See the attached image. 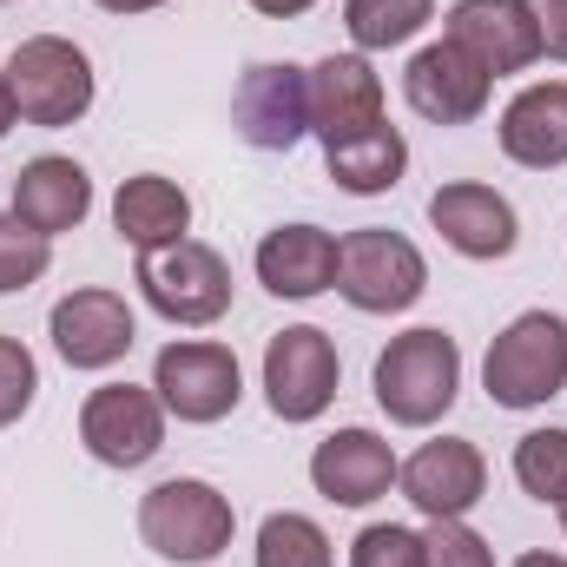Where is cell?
<instances>
[{"label": "cell", "mask_w": 567, "mask_h": 567, "mask_svg": "<svg viewBox=\"0 0 567 567\" xmlns=\"http://www.w3.org/2000/svg\"><path fill=\"white\" fill-rule=\"evenodd\" d=\"M462 396V350L449 330H403L390 337V350L377 357V403L383 416L403 429L442 423Z\"/></svg>", "instance_id": "obj_1"}, {"label": "cell", "mask_w": 567, "mask_h": 567, "mask_svg": "<svg viewBox=\"0 0 567 567\" xmlns=\"http://www.w3.org/2000/svg\"><path fill=\"white\" fill-rule=\"evenodd\" d=\"M231 528H238L231 502L198 475H172V482L145 488L140 502V535L158 561H178V567L218 561L231 548Z\"/></svg>", "instance_id": "obj_2"}, {"label": "cell", "mask_w": 567, "mask_h": 567, "mask_svg": "<svg viewBox=\"0 0 567 567\" xmlns=\"http://www.w3.org/2000/svg\"><path fill=\"white\" fill-rule=\"evenodd\" d=\"M482 383H488V403H502V410H542V403H555L567 390V317L522 310L488 343Z\"/></svg>", "instance_id": "obj_3"}, {"label": "cell", "mask_w": 567, "mask_h": 567, "mask_svg": "<svg viewBox=\"0 0 567 567\" xmlns=\"http://www.w3.org/2000/svg\"><path fill=\"white\" fill-rule=\"evenodd\" d=\"M7 86H13V106H20L27 126L60 133L73 120H86V106H93V60L60 33H33V40L13 47Z\"/></svg>", "instance_id": "obj_4"}, {"label": "cell", "mask_w": 567, "mask_h": 567, "mask_svg": "<svg viewBox=\"0 0 567 567\" xmlns=\"http://www.w3.org/2000/svg\"><path fill=\"white\" fill-rule=\"evenodd\" d=\"M337 290H343L357 310L390 317V310H410V303L429 290V265L403 231L363 225V231L337 238Z\"/></svg>", "instance_id": "obj_5"}, {"label": "cell", "mask_w": 567, "mask_h": 567, "mask_svg": "<svg viewBox=\"0 0 567 567\" xmlns=\"http://www.w3.org/2000/svg\"><path fill=\"white\" fill-rule=\"evenodd\" d=\"M140 290L145 303L165 317V323H218L231 310V265L198 245V238H178V245H158V251H140Z\"/></svg>", "instance_id": "obj_6"}, {"label": "cell", "mask_w": 567, "mask_h": 567, "mask_svg": "<svg viewBox=\"0 0 567 567\" xmlns=\"http://www.w3.org/2000/svg\"><path fill=\"white\" fill-rule=\"evenodd\" d=\"M337 377H343L337 343L317 323H290L265 350V396L278 423H317L337 403Z\"/></svg>", "instance_id": "obj_7"}, {"label": "cell", "mask_w": 567, "mask_h": 567, "mask_svg": "<svg viewBox=\"0 0 567 567\" xmlns=\"http://www.w3.org/2000/svg\"><path fill=\"white\" fill-rule=\"evenodd\" d=\"M152 390H158L165 416H178V423H218V416L238 410L245 377H238V357L225 343H165L158 363H152Z\"/></svg>", "instance_id": "obj_8"}, {"label": "cell", "mask_w": 567, "mask_h": 567, "mask_svg": "<svg viewBox=\"0 0 567 567\" xmlns=\"http://www.w3.org/2000/svg\"><path fill=\"white\" fill-rule=\"evenodd\" d=\"M80 442L106 468H140L165 449V403L140 383H100L80 410Z\"/></svg>", "instance_id": "obj_9"}, {"label": "cell", "mask_w": 567, "mask_h": 567, "mask_svg": "<svg viewBox=\"0 0 567 567\" xmlns=\"http://www.w3.org/2000/svg\"><path fill=\"white\" fill-rule=\"evenodd\" d=\"M231 126L258 152H290L310 133V73L290 60H265L238 80L231 93Z\"/></svg>", "instance_id": "obj_10"}, {"label": "cell", "mask_w": 567, "mask_h": 567, "mask_svg": "<svg viewBox=\"0 0 567 567\" xmlns=\"http://www.w3.org/2000/svg\"><path fill=\"white\" fill-rule=\"evenodd\" d=\"M47 330H53V350H60L73 370H113V363L140 343L133 303H126L120 290H100V284L60 297L53 317H47Z\"/></svg>", "instance_id": "obj_11"}, {"label": "cell", "mask_w": 567, "mask_h": 567, "mask_svg": "<svg viewBox=\"0 0 567 567\" xmlns=\"http://www.w3.org/2000/svg\"><path fill=\"white\" fill-rule=\"evenodd\" d=\"M403 93H410V106L423 113L429 126H468V120L488 113L495 73H488L482 60H468L455 40H435V47H423V53L410 60Z\"/></svg>", "instance_id": "obj_12"}, {"label": "cell", "mask_w": 567, "mask_h": 567, "mask_svg": "<svg viewBox=\"0 0 567 567\" xmlns=\"http://www.w3.org/2000/svg\"><path fill=\"white\" fill-rule=\"evenodd\" d=\"M396 482H403V495L423 508L429 522H462V515L488 495V462H482L475 442L435 435V442H423V449L396 468Z\"/></svg>", "instance_id": "obj_13"}, {"label": "cell", "mask_w": 567, "mask_h": 567, "mask_svg": "<svg viewBox=\"0 0 567 567\" xmlns=\"http://www.w3.org/2000/svg\"><path fill=\"white\" fill-rule=\"evenodd\" d=\"M396 449L377 435V429H337V435H323L317 442V455H310V482H317V495L323 502H337V508H370V502H383L390 488H396Z\"/></svg>", "instance_id": "obj_14"}, {"label": "cell", "mask_w": 567, "mask_h": 567, "mask_svg": "<svg viewBox=\"0 0 567 567\" xmlns=\"http://www.w3.org/2000/svg\"><path fill=\"white\" fill-rule=\"evenodd\" d=\"M429 225L442 231V245H449V251H462V258H475V265L508 258V251H515V238H522L515 205H508L495 185H475V178L442 185V192L429 198Z\"/></svg>", "instance_id": "obj_15"}, {"label": "cell", "mask_w": 567, "mask_h": 567, "mask_svg": "<svg viewBox=\"0 0 567 567\" xmlns=\"http://www.w3.org/2000/svg\"><path fill=\"white\" fill-rule=\"evenodd\" d=\"M442 40H455L468 60H482L495 80H502V73H522V66L542 60V33H535L528 0H455Z\"/></svg>", "instance_id": "obj_16"}, {"label": "cell", "mask_w": 567, "mask_h": 567, "mask_svg": "<svg viewBox=\"0 0 567 567\" xmlns=\"http://www.w3.org/2000/svg\"><path fill=\"white\" fill-rule=\"evenodd\" d=\"M383 126V80L363 53H330L310 66V133L323 145Z\"/></svg>", "instance_id": "obj_17"}, {"label": "cell", "mask_w": 567, "mask_h": 567, "mask_svg": "<svg viewBox=\"0 0 567 567\" xmlns=\"http://www.w3.org/2000/svg\"><path fill=\"white\" fill-rule=\"evenodd\" d=\"M86 212H93V178H86V165L47 152V158H27V165L13 172V218H20L27 231L60 238V231H73Z\"/></svg>", "instance_id": "obj_18"}, {"label": "cell", "mask_w": 567, "mask_h": 567, "mask_svg": "<svg viewBox=\"0 0 567 567\" xmlns=\"http://www.w3.org/2000/svg\"><path fill=\"white\" fill-rule=\"evenodd\" d=\"M258 284L271 297H290V303L330 290L337 284V238L323 225H278V231H265V245H258Z\"/></svg>", "instance_id": "obj_19"}, {"label": "cell", "mask_w": 567, "mask_h": 567, "mask_svg": "<svg viewBox=\"0 0 567 567\" xmlns=\"http://www.w3.org/2000/svg\"><path fill=\"white\" fill-rule=\"evenodd\" d=\"M502 152L528 172H555L567 165V86L561 80H535L508 100L502 113Z\"/></svg>", "instance_id": "obj_20"}, {"label": "cell", "mask_w": 567, "mask_h": 567, "mask_svg": "<svg viewBox=\"0 0 567 567\" xmlns=\"http://www.w3.org/2000/svg\"><path fill=\"white\" fill-rule=\"evenodd\" d=\"M113 231H120L133 251L178 245V238L192 231V198H185V185H172V178H158V172L126 178L120 198H113Z\"/></svg>", "instance_id": "obj_21"}, {"label": "cell", "mask_w": 567, "mask_h": 567, "mask_svg": "<svg viewBox=\"0 0 567 567\" xmlns=\"http://www.w3.org/2000/svg\"><path fill=\"white\" fill-rule=\"evenodd\" d=\"M403 165H410V140H403L390 120H383V126H370V133H357V140L323 145V172H330L343 192H357V198L390 192V185L403 178Z\"/></svg>", "instance_id": "obj_22"}, {"label": "cell", "mask_w": 567, "mask_h": 567, "mask_svg": "<svg viewBox=\"0 0 567 567\" xmlns=\"http://www.w3.org/2000/svg\"><path fill=\"white\" fill-rule=\"evenodd\" d=\"M435 20V0H343V27L363 53H390Z\"/></svg>", "instance_id": "obj_23"}, {"label": "cell", "mask_w": 567, "mask_h": 567, "mask_svg": "<svg viewBox=\"0 0 567 567\" xmlns=\"http://www.w3.org/2000/svg\"><path fill=\"white\" fill-rule=\"evenodd\" d=\"M515 482L535 502L567 508V429H528L515 442Z\"/></svg>", "instance_id": "obj_24"}, {"label": "cell", "mask_w": 567, "mask_h": 567, "mask_svg": "<svg viewBox=\"0 0 567 567\" xmlns=\"http://www.w3.org/2000/svg\"><path fill=\"white\" fill-rule=\"evenodd\" d=\"M258 567H337V555L310 515L284 508V515H265V528H258Z\"/></svg>", "instance_id": "obj_25"}, {"label": "cell", "mask_w": 567, "mask_h": 567, "mask_svg": "<svg viewBox=\"0 0 567 567\" xmlns=\"http://www.w3.org/2000/svg\"><path fill=\"white\" fill-rule=\"evenodd\" d=\"M47 265H53V238L27 231V225L7 212V218H0V297H7V290L40 284V278H47Z\"/></svg>", "instance_id": "obj_26"}, {"label": "cell", "mask_w": 567, "mask_h": 567, "mask_svg": "<svg viewBox=\"0 0 567 567\" xmlns=\"http://www.w3.org/2000/svg\"><path fill=\"white\" fill-rule=\"evenodd\" d=\"M350 567H423V535L396 522H370L350 542Z\"/></svg>", "instance_id": "obj_27"}, {"label": "cell", "mask_w": 567, "mask_h": 567, "mask_svg": "<svg viewBox=\"0 0 567 567\" xmlns=\"http://www.w3.org/2000/svg\"><path fill=\"white\" fill-rule=\"evenodd\" d=\"M33 390H40V363L20 337H0V429L20 423L33 410Z\"/></svg>", "instance_id": "obj_28"}, {"label": "cell", "mask_w": 567, "mask_h": 567, "mask_svg": "<svg viewBox=\"0 0 567 567\" xmlns=\"http://www.w3.org/2000/svg\"><path fill=\"white\" fill-rule=\"evenodd\" d=\"M423 567H495V548L468 522H429L423 528Z\"/></svg>", "instance_id": "obj_29"}, {"label": "cell", "mask_w": 567, "mask_h": 567, "mask_svg": "<svg viewBox=\"0 0 567 567\" xmlns=\"http://www.w3.org/2000/svg\"><path fill=\"white\" fill-rule=\"evenodd\" d=\"M535 33H542V60H567V0H528Z\"/></svg>", "instance_id": "obj_30"}, {"label": "cell", "mask_w": 567, "mask_h": 567, "mask_svg": "<svg viewBox=\"0 0 567 567\" xmlns=\"http://www.w3.org/2000/svg\"><path fill=\"white\" fill-rule=\"evenodd\" d=\"M251 7H258L265 20H297V13H310L317 0H251Z\"/></svg>", "instance_id": "obj_31"}, {"label": "cell", "mask_w": 567, "mask_h": 567, "mask_svg": "<svg viewBox=\"0 0 567 567\" xmlns=\"http://www.w3.org/2000/svg\"><path fill=\"white\" fill-rule=\"evenodd\" d=\"M13 120H20V106H13V86H7V73H0V140L13 133Z\"/></svg>", "instance_id": "obj_32"}, {"label": "cell", "mask_w": 567, "mask_h": 567, "mask_svg": "<svg viewBox=\"0 0 567 567\" xmlns=\"http://www.w3.org/2000/svg\"><path fill=\"white\" fill-rule=\"evenodd\" d=\"M106 13H152V7H165V0H100Z\"/></svg>", "instance_id": "obj_33"}, {"label": "cell", "mask_w": 567, "mask_h": 567, "mask_svg": "<svg viewBox=\"0 0 567 567\" xmlns=\"http://www.w3.org/2000/svg\"><path fill=\"white\" fill-rule=\"evenodd\" d=\"M515 567H567V561H561V555H522Z\"/></svg>", "instance_id": "obj_34"}, {"label": "cell", "mask_w": 567, "mask_h": 567, "mask_svg": "<svg viewBox=\"0 0 567 567\" xmlns=\"http://www.w3.org/2000/svg\"><path fill=\"white\" fill-rule=\"evenodd\" d=\"M561 522H567V508H561Z\"/></svg>", "instance_id": "obj_35"}, {"label": "cell", "mask_w": 567, "mask_h": 567, "mask_svg": "<svg viewBox=\"0 0 567 567\" xmlns=\"http://www.w3.org/2000/svg\"><path fill=\"white\" fill-rule=\"evenodd\" d=\"M0 7H7V0H0Z\"/></svg>", "instance_id": "obj_36"}]
</instances>
